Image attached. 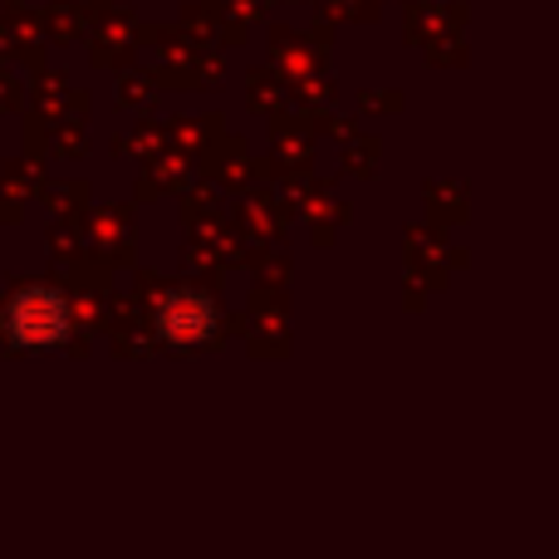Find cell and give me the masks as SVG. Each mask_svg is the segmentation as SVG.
<instances>
[{
    "label": "cell",
    "instance_id": "2",
    "mask_svg": "<svg viewBox=\"0 0 559 559\" xmlns=\"http://www.w3.org/2000/svg\"><path fill=\"white\" fill-rule=\"evenodd\" d=\"M157 334L173 338V344H202L216 334V305L197 289H177L157 309Z\"/></svg>",
    "mask_w": 559,
    "mask_h": 559
},
{
    "label": "cell",
    "instance_id": "1",
    "mask_svg": "<svg viewBox=\"0 0 559 559\" xmlns=\"http://www.w3.org/2000/svg\"><path fill=\"white\" fill-rule=\"evenodd\" d=\"M0 324H5L10 344H20V348H55L69 338L74 314H69V299L59 295V289L29 285L5 305V319H0Z\"/></svg>",
    "mask_w": 559,
    "mask_h": 559
}]
</instances>
